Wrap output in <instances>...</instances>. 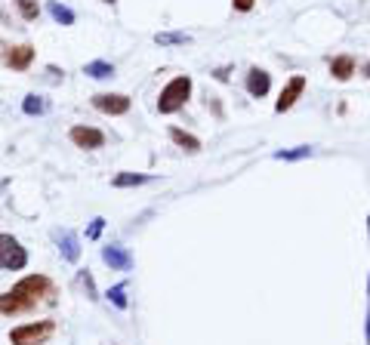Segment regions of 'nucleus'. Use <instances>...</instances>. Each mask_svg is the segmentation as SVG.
<instances>
[{
	"label": "nucleus",
	"instance_id": "obj_1",
	"mask_svg": "<svg viewBox=\"0 0 370 345\" xmlns=\"http://www.w3.org/2000/svg\"><path fill=\"white\" fill-rule=\"evenodd\" d=\"M52 296V284L43 275H28L0 296V315H25Z\"/></svg>",
	"mask_w": 370,
	"mask_h": 345
},
{
	"label": "nucleus",
	"instance_id": "obj_2",
	"mask_svg": "<svg viewBox=\"0 0 370 345\" xmlns=\"http://www.w3.org/2000/svg\"><path fill=\"white\" fill-rule=\"evenodd\" d=\"M191 96V77L182 75V77H173L167 86L161 90V99H157V111L161 115H173V111H179L185 102H188Z\"/></svg>",
	"mask_w": 370,
	"mask_h": 345
},
{
	"label": "nucleus",
	"instance_id": "obj_3",
	"mask_svg": "<svg viewBox=\"0 0 370 345\" xmlns=\"http://www.w3.org/2000/svg\"><path fill=\"white\" fill-rule=\"evenodd\" d=\"M56 324L52 321H37V324H25V327H16L10 333V342L12 345H43L46 339L52 336Z\"/></svg>",
	"mask_w": 370,
	"mask_h": 345
},
{
	"label": "nucleus",
	"instance_id": "obj_4",
	"mask_svg": "<svg viewBox=\"0 0 370 345\" xmlns=\"http://www.w3.org/2000/svg\"><path fill=\"white\" fill-rule=\"evenodd\" d=\"M25 262H28V253H25L22 244L12 235H0V268L19 271V268H25Z\"/></svg>",
	"mask_w": 370,
	"mask_h": 345
},
{
	"label": "nucleus",
	"instance_id": "obj_5",
	"mask_svg": "<svg viewBox=\"0 0 370 345\" xmlns=\"http://www.w3.org/2000/svg\"><path fill=\"white\" fill-rule=\"evenodd\" d=\"M302 90H306V77L302 75H293L287 81V86L281 90V96H278V102H275V111L278 115H284V111H290L296 105V99L302 96Z\"/></svg>",
	"mask_w": 370,
	"mask_h": 345
},
{
	"label": "nucleus",
	"instance_id": "obj_6",
	"mask_svg": "<svg viewBox=\"0 0 370 345\" xmlns=\"http://www.w3.org/2000/svg\"><path fill=\"white\" fill-rule=\"evenodd\" d=\"M92 105L102 115H127L130 111V99L124 92H99V96H92Z\"/></svg>",
	"mask_w": 370,
	"mask_h": 345
},
{
	"label": "nucleus",
	"instance_id": "obj_7",
	"mask_svg": "<svg viewBox=\"0 0 370 345\" xmlns=\"http://www.w3.org/2000/svg\"><path fill=\"white\" fill-rule=\"evenodd\" d=\"M68 136H71V142H75L77 148H84V151L102 148V145H105L102 130H96V127H71Z\"/></svg>",
	"mask_w": 370,
	"mask_h": 345
},
{
	"label": "nucleus",
	"instance_id": "obj_8",
	"mask_svg": "<svg viewBox=\"0 0 370 345\" xmlns=\"http://www.w3.org/2000/svg\"><path fill=\"white\" fill-rule=\"evenodd\" d=\"M31 62H35V46H31V43H22V46H12V50H6V65H10V68L25 71Z\"/></svg>",
	"mask_w": 370,
	"mask_h": 345
},
{
	"label": "nucleus",
	"instance_id": "obj_9",
	"mask_svg": "<svg viewBox=\"0 0 370 345\" xmlns=\"http://www.w3.org/2000/svg\"><path fill=\"white\" fill-rule=\"evenodd\" d=\"M102 259H105V265H111V268H117V271H130V268H133V256H130L124 247H117V244L105 247Z\"/></svg>",
	"mask_w": 370,
	"mask_h": 345
},
{
	"label": "nucleus",
	"instance_id": "obj_10",
	"mask_svg": "<svg viewBox=\"0 0 370 345\" xmlns=\"http://www.w3.org/2000/svg\"><path fill=\"white\" fill-rule=\"evenodd\" d=\"M269 86H272V77H269V71H262V68H250V75H247V92L253 99H262L269 92Z\"/></svg>",
	"mask_w": 370,
	"mask_h": 345
},
{
	"label": "nucleus",
	"instance_id": "obj_11",
	"mask_svg": "<svg viewBox=\"0 0 370 345\" xmlns=\"http://www.w3.org/2000/svg\"><path fill=\"white\" fill-rule=\"evenodd\" d=\"M330 75H333L336 81H349V77L355 75V59H352V56H336V59H330Z\"/></svg>",
	"mask_w": 370,
	"mask_h": 345
},
{
	"label": "nucleus",
	"instance_id": "obj_12",
	"mask_svg": "<svg viewBox=\"0 0 370 345\" xmlns=\"http://www.w3.org/2000/svg\"><path fill=\"white\" fill-rule=\"evenodd\" d=\"M170 139H173V142L179 145V148L191 151V155H195V151H201V139H195L191 132H185V130H179V127L170 130Z\"/></svg>",
	"mask_w": 370,
	"mask_h": 345
},
{
	"label": "nucleus",
	"instance_id": "obj_13",
	"mask_svg": "<svg viewBox=\"0 0 370 345\" xmlns=\"http://www.w3.org/2000/svg\"><path fill=\"white\" fill-rule=\"evenodd\" d=\"M59 244H62V256L68 259V262H77L81 259V247H77V237L71 235V231H62V237H59Z\"/></svg>",
	"mask_w": 370,
	"mask_h": 345
},
{
	"label": "nucleus",
	"instance_id": "obj_14",
	"mask_svg": "<svg viewBox=\"0 0 370 345\" xmlns=\"http://www.w3.org/2000/svg\"><path fill=\"white\" fill-rule=\"evenodd\" d=\"M84 75H90V77H96V81H105V77H115V65L111 62H90V65H84Z\"/></svg>",
	"mask_w": 370,
	"mask_h": 345
},
{
	"label": "nucleus",
	"instance_id": "obj_15",
	"mask_svg": "<svg viewBox=\"0 0 370 345\" xmlns=\"http://www.w3.org/2000/svg\"><path fill=\"white\" fill-rule=\"evenodd\" d=\"M142 182H148V176H142V172H117L111 179L115 188H133V185H142Z\"/></svg>",
	"mask_w": 370,
	"mask_h": 345
},
{
	"label": "nucleus",
	"instance_id": "obj_16",
	"mask_svg": "<svg viewBox=\"0 0 370 345\" xmlns=\"http://www.w3.org/2000/svg\"><path fill=\"white\" fill-rule=\"evenodd\" d=\"M46 10H50V16L56 19L59 25H75V12L68 10V6H62V3H56V0H50V6H46Z\"/></svg>",
	"mask_w": 370,
	"mask_h": 345
},
{
	"label": "nucleus",
	"instance_id": "obj_17",
	"mask_svg": "<svg viewBox=\"0 0 370 345\" xmlns=\"http://www.w3.org/2000/svg\"><path fill=\"white\" fill-rule=\"evenodd\" d=\"M191 37L182 34V31H157L155 34V43L157 46H173V43H188Z\"/></svg>",
	"mask_w": 370,
	"mask_h": 345
},
{
	"label": "nucleus",
	"instance_id": "obj_18",
	"mask_svg": "<svg viewBox=\"0 0 370 345\" xmlns=\"http://www.w3.org/2000/svg\"><path fill=\"white\" fill-rule=\"evenodd\" d=\"M16 6H19V12H22V19H25V22H35V19H37V12H41V6H37V0H16Z\"/></svg>",
	"mask_w": 370,
	"mask_h": 345
},
{
	"label": "nucleus",
	"instance_id": "obj_19",
	"mask_svg": "<svg viewBox=\"0 0 370 345\" xmlns=\"http://www.w3.org/2000/svg\"><path fill=\"white\" fill-rule=\"evenodd\" d=\"M22 108H25V115H43V111H46V102H43L41 96H35V92H31V96H25Z\"/></svg>",
	"mask_w": 370,
	"mask_h": 345
},
{
	"label": "nucleus",
	"instance_id": "obj_20",
	"mask_svg": "<svg viewBox=\"0 0 370 345\" xmlns=\"http://www.w3.org/2000/svg\"><path fill=\"white\" fill-rule=\"evenodd\" d=\"M312 155V148L309 145H302V148H293V151H275L278 161H300V157H309Z\"/></svg>",
	"mask_w": 370,
	"mask_h": 345
},
{
	"label": "nucleus",
	"instance_id": "obj_21",
	"mask_svg": "<svg viewBox=\"0 0 370 345\" xmlns=\"http://www.w3.org/2000/svg\"><path fill=\"white\" fill-rule=\"evenodd\" d=\"M108 299L117 305V308H127V284H117V287L108 290Z\"/></svg>",
	"mask_w": 370,
	"mask_h": 345
},
{
	"label": "nucleus",
	"instance_id": "obj_22",
	"mask_svg": "<svg viewBox=\"0 0 370 345\" xmlns=\"http://www.w3.org/2000/svg\"><path fill=\"white\" fill-rule=\"evenodd\" d=\"M102 228H105V219H102V216H96V219L90 222V228H87V237H90V241H96V237L102 235Z\"/></svg>",
	"mask_w": 370,
	"mask_h": 345
},
{
	"label": "nucleus",
	"instance_id": "obj_23",
	"mask_svg": "<svg viewBox=\"0 0 370 345\" xmlns=\"http://www.w3.org/2000/svg\"><path fill=\"white\" fill-rule=\"evenodd\" d=\"M81 284L87 287V296H90V299H99V296H96V284H92L90 271H81Z\"/></svg>",
	"mask_w": 370,
	"mask_h": 345
},
{
	"label": "nucleus",
	"instance_id": "obj_24",
	"mask_svg": "<svg viewBox=\"0 0 370 345\" xmlns=\"http://www.w3.org/2000/svg\"><path fill=\"white\" fill-rule=\"evenodd\" d=\"M253 3H256V0H231V6H235L237 12H250V10H253Z\"/></svg>",
	"mask_w": 370,
	"mask_h": 345
},
{
	"label": "nucleus",
	"instance_id": "obj_25",
	"mask_svg": "<svg viewBox=\"0 0 370 345\" xmlns=\"http://www.w3.org/2000/svg\"><path fill=\"white\" fill-rule=\"evenodd\" d=\"M367 342H370V317H367Z\"/></svg>",
	"mask_w": 370,
	"mask_h": 345
},
{
	"label": "nucleus",
	"instance_id": "obj_26",
	"mask_svg": "<svg viewBox=\"0 0 370 345\" xmlns=\"http://www.w3.org/2000/svg\"><path fill=\"white\" fill-rule=\"evenodd\" d=\"M105 3H115V0H105Z\"/></svg>",
	"mask_w": 370,
	"mask_h": 345
},
{
	"label": "nucleus",
	"instance_id": "obj_27",
	"mask_svg": "<svg viewBox=\"0 0 370 345\" xmlns=\"http://www.w3.org/2000/svg\"><path fill=\"white\" fill-rule=\"evenodd\" d=\"M367 222H370V219H367Z\"/></svg>",
	"mask_w": 370,
	"mask_h": 345
}]
</instances>
